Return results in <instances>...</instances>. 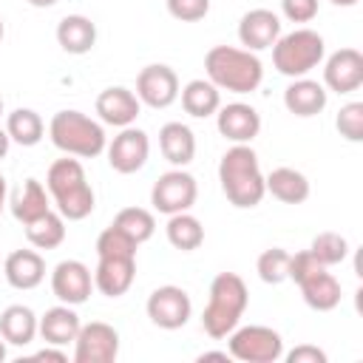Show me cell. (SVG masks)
<instances>
[{"label":"cell","mask_w":363,"mask_h":363,"mask_svg":"<svg viewBox=\"0 0 363 363\" xmlns=\"http://www.w3.org/2000/svg\"><path fill=\"white\" fill-rule=\"evenodd\" d=\"M6 354H9V352H6V340H3V337H0V363H3V360H6Z\"/></svg>","instance_id":"obj_45"},{"label":"cell","mask_w":363,"mask_h":363,"mask_svg":"<svg viewBox=\"0 0 363 363\" xmlns=\"http://www.w3.org/2000/svg\"><path fill=\"white\" fill-rule=\"evenodd\" d=\"M218 133L233 145H250L261 133V113L247 102H227L216 111Z\"/></svg>","instance_id":"obj_17"},{"label":"cell","mask_w":363,"mask_h":363,"mask_svg":"<svg viewBox=\"0 0 363 363\" xmlns=\"http://www.w3.org/2000/svg\"><path fill=\"white\" fill-rule=\"evenodd\" d=\"M329 3H335V6H343V9H349V6H357V0H329Z\"/></svg>","instance_id":"obj_44"},{"label":"cell","mask_w":363,"mask_h":363,"mask_svg":"<svg viewBox=\"0 0 363 363\" xmlns=\"http://www.w3.org/2000/svg\"><path fill=\"white\" fill-rule=\"evenodd\" d=\"M51 292L60 303L68 306H79L91 298L94 292V272L77 261V258H65L51 269Z\"/></svg>","instance_id":"obj_15"},{"label":"cell","mask_w":363,"mask_h":363,"mask_svg":"<svg viewBox=\"0 0 363 363\" xmlns=\"http://www.w3.org/2000/svg\"><path fill=\"white\" fill-rule=\"evenodd\" d=\"M363 85V54L357 48H337L323 57V88L352 94Z\"/></svg>","instance_id":"obj_16"},{"label":"cell","mask_w":363,"mask_h":363,"mask_svg":"<svg viewBox=\"0 0 363 363\" xmlns=\"http://www.w3.org/2000/svg\"><path fill=\"white\" fill-rule=\"evenodd\" d=\"M320 0H281V14L289 23H312L318 17Z\"/></svg>","instance_id":"obj_37"},{"label":"cell","mask_w":363,"mask_h":363,"mask_svg":"<svg viewBox=\"0 0 363 363\" xmlns=\"http://www.w3.org/2000/svg\"><path fill=\"white\" fill-rule=\"evenodd\" d=\"M23 227H26V241L34 250H57L65 241V218L54 207Z\"/></svg>","instance_id":"obj_30"},{"label":"cell","mask_w":363,"mask_h":363,"mask_svg":"<svg viewBox=\"0 0 363 363\" xmlns=\"http://www.w3.org/2000/svg\"><path fill=\"white\" fill-rule=\"evenodd\" d=\"M281 37V17L272 9H250L238 20V40L247 51L272 48Z\"/></svg>","instance_id":"obj_19"},{"label":"cell","mask_w":363,"mask_h":363,"mask_svg":"<svg viewBox=\"0 0 363 363\" xmlns=\"http://www.w3.org/2000/svg\"><path fill=\"white\" fill-rule=\"evenodd\" d=\"M34 360H57V363H65L68 354L62 352V346H51V343H45V349L34 352Z\"/></svg>","instance_id":"obj_39"},{"label":"cell","mask_w":363,"mask_h":363,"mask_svg":"<svg viewBox=\"0 0 363 363\" xmlns=\"http://www.w3.org/2000/svg\"><path fill=\"white\" fill-rule=\"evenodd\" d=\"M329 102V91L323 88V82L309 79V77H298L284 88V108L301 119L318 116Z\"/></svg>","instance_id":"obj_20"},{"label":"cell","mask_w":363,"mask_h":363,"mask_svg":"<svg viewBox=\"0 0 363 363\" xmlns=\"http://www.w3.org/2000/svg\"><path fill=\"white\" fill-rule=\"evenodd\" d=\"M9 207H11V216H14L20 224H28V221H34V218H40L43 213L51 210V196H48L45 184L31 176V179H26L23 187L11 196Z\"/></svg>","instance_id":"obj_27"},{"label":"cell","mask_w":363,"mask_h":363,"mask_svg":"<svg viewBox=\"0 0 363 363\" xmlns=\"http://www.w3.org/2000/svg\"><path fill=\"white\" fill-rule=\"evenodd\" d=\"M286 360L289 363H326V352L318 349V346H312V343H301V346H295L286 354Z\"/></svg>","instance_id":"obj_38"},{"label":"cell","mask_w":363,"mask_h":363,"mask_svg":"<svg viewBox=\"0 0 363 363\" xmlns=\"http://www.w3.org/2000/svg\"><path fill=\"white\" fill-rule=\"evenodd\" d=\"M94 111L99 116L102 125H113V128H128L136 122L139 111H142V102L139 96L125 88V85H111L105 91L96 94V102H94Z\"/></svg>","instance_id":"obj_18"},{"label":"cell","mask_w":363,"mask_h":363,"mask_svg":"<svg viewBox=\"0 0 363 363\" xmlns=\"http://www.w3.org/2000/svg\"><path fill=\"white\" fill-rule=\"evenodd\" d=\"M196 360L199 363H204V360H221V363H227L230 360V352H201Z\"/></svg>","instance_id":"obj_40"},{"label":"cell","mask_w":363,"mask_h":363,"mask_svg":"<svg viewBox=\"0 0 363 363\" xmlns=\"http://www.w3.org/2000/svg\"><path fill=\"white\" fill-rule=\"evenodd\" d=\"M335 128L346 142H363V102H346L335 116Z\"/></svg>","instance_id":"obj_35"},{"label":"cell","mask_w":363,"mask_h":363,"mask_svg":"<svg viewBox=\"0 0 363 363\" xmlns=\"http://www.w3.org/2000/svg\"><path fill=\"white\" fill-rule=\"evenodd\" d=\"M196 199H199V184L184 167H173L162 173L150 187V204L156 213H164V216L190 210Z\"/></svg>","instance_id":"obj_9"},{"label":"cell","mask_w":363,"mask_h":363,"mask_svg":"<svg viewBox=\"0 0 363 363\" xmlns=\"http://www.w3.org/2000/svg\"><path fill=\"white\" fill-rule=\"evenodd\" d=\"M159 150L173 167H187L196 159V133L184 122H164L159 130Z\"/></svg>","instance_id":"obj_24"},{"label":"cell","mask_w":363,"mask_h":363,"mask_svg":"<svg viewBox=\"0 0 363 363\" xmlns=\"http://www.w3.org/2000/svg\"><path fill=\"white\" fill-rule=\"evenodd\" d=\"M309 252L315 255L318 264H323V267H337V264H343V261L349 258V241H346V235L326 230V233H318V235L312 238Z\"/></svg>","instance_id":"obj_33"},{"label":"cell","mask_w":363,"mask_h":363,"mask_svg":"<svg viewBox=\"0 0 363 363\" xmlns=\"http://www.w3.org/2000/svg\"><path fill=\"white\" fill-rule=\"evenodd\" d=\"M167 14L182 20V23H199L210 11V0H164Z\"/></svg>","instance_id":"obj_36"},{"label":"cell","mask_w":363,"mask_h":363,"mask_svg":"<svg viewBox=\"0 0 363 363\" xmlns=\"http://www.w3.org/2000/svg\"><path fill=\"white\" fill-rule=\"evenodd\" d=\"M6 204H9V184H6V176L0 173V216H3Z\"/></svg>","instance_id":"obj_42"},{"label":"cell","mask_w":363,"mask_h":363,"mask_svg":"<svg viewBox=\"0 0 363 363\" xmlns=\"http://www.w3.org/2000/svg\"><path fill=\"white\" fill-rule=\"evenodd\" d=\"M218 182L227 201L238 210H252L264 201L267 184L258 164V153L250 145H233L218 162Z\"/></svg>","instance_id":"obj_2"},{"label":"cell","mask_w":363,"mask_h":363,"mask_svg":"<svg viewBox=\"0 0 363 363\" xmlns=\"http://www.w3.org/2000/svg\"><path fill=\"white\" fill-rule=\"evenodd\" d=\"M3 37H6V23H3V17H0V45H3Z\"/></svg>","instance_id":"obj_46"},{"label":"cell","mask_w":363,"mask_h":363,"mask_svg":"<svg viewBox=\"0 0 363 363\" xmlns=\"http://www.w3.org/2000/svg\"><path fill=\"white\" fill-rule=\"evenodd\" d=\"M6 133L14 145L34 147V145H40V139L45 133V122L34 108H14L6 116Z\"/></svg>","instance_id":"obj_29"},{"label":"cell","mask_w":363,"mask_h":363,"mask_svg":"<svg viewBox=\"0 0 363 363\" xmlns=\"http://www.w3.org/2000/svg\"><path fill=\"white\" fill-rule=\"evenodd\" d=\"M264 184H267V193L284 204H303L312 193L309 187V179L295 170V167H275L264 176Z\"/></svg>","instance_id":"obj_25"},{"label":"cell","mask_w":363,"mask_h":363,"mask_svg":"<svg viewBox=\"0 0 363 363\" xmlns=\"http://www.w3.org/2000/svg\"><path fill=\"white\" fill-rule=\"evenodd\" d=\"M289 255H292V252H286L284 247H269V250H264V252L258 255V261H255L258 278H261L264 284H272V286L289 281Z\"/></svg>","instance_id":"obj_34"},{"label":"cell","mask_w":363,"mask_h":363,"mask_svg":"<svg viewBox=\"0 0 363 363\" xmlns=\"http://www.w3.org/2000/svg\"><path fill=\"white\" fill-rule=\"evenodd\" d=\"M119 354V332L105 320L82 323L74 340V363H113Z\"/></svg>","instance_id":"obj_12"},{"label":"cell","mask_w":363,"mask_h":363,"mask_svg":"<svg viewBox=\"0 0 363 363\" xmlns=\"http://www.w3.org/2000/svg\"><path fill=\"white\" fill-rule=\"evenodd\" d=\"M105 153H108L111 170L130 176L145 167V162L150 156V139L142 128L128 125V128H119V133L105 145Z\"/></svg>","instance_id":"obj_11"},{"label":"cell","mask_w":363,"mask_h":363,"mask_svg":"<svg viewBox=\"0 0 363 363\" xmlns=\"http://www.w3.org/2000/svg\"><path fill=\"white\" fill-rule=\"evenodd\" d=\"M289 281L298 284L303 303L315 312H332L340 303V281L309 250L289 255Z\"/></svg>","instance_id":"obj_6"},{"label":"cell","mask_w":363,"mask_h":363,"mask_svg":"<svg viewBox=\"0 0 363 363\" xmlns=\"http://www.w3.org/2000/svg\"><path fill=\"white\" fill-rule=\"evenodd\" d=\"M3 275L14 289H34L45 281V258L37 250H14L3 261Z\"/></svg>","instance_id":"obj_21"},{"label":"cell","mask_w":363,"mask_h":363,"mask_svg":"<svg viewBox=\"0 0 363 363\" xmlns=\"http://www.w3.org/2000/svg\"><path fill=\"white\" fill-rule=\"evenodd\" d=\"M326 57V43L315 28H292L289 34H281L272 45V65L278 74L298 79L306 77L312 68H318Z\"/></svg>","instance_id":"obj_7"},{"label":"cell","mask_w":363,"mask_h":363,"mask_svg":"<svg viewBox=\"0 0 363 363\" xmlns=\"http://www.w3.org/2000/svg\"><path fill=\"white\" fill-rule=\"evenodd\" d=\"M0 337L9 346H28L37 337V315L26 303H11L0 312Z\"/></svg>","instance_id":"obj_26"},{"label":"cell","mask_w":363,"mask_h":363,"mask_svg":"<svg viewBox=\"0 0 363 363\" xmlns=\"http://www.w3.org/2000/svg\"><path fill=\"white\" fill-rule=\"evenodd\" d=\"M227 352L241 363H275L284 357V337L272 326L261 323L235 326L227 335Z\"/></svg>","instance_id":"obj_8"},{"label":"cell","mask_w":363,"mask_h":363,"mask_svg":"<svg viewBox=\"0 0 363 363\" xmlns=\"http://www.w3.org/2000/svg\"><path fill=\"white\" fill-rule=\"evenodd\" d=\"M57 43L65 54L82 57L96 45V26L85 14H65L57 23Z\"/></svg>","instance_id":"obj_23"},{"label":"cell","mask_w":363,"mask_h":363,"mask_svg":"<svg viewBox=\"0 0 363 363\" xmlns=\"http://www.w3.org/2000/svg\"><path fill=\"white\" fill-rule=\"evenodd\" d=\"M164 235H167L170 247H176L182 252H193V250H199L204 244V227H201V221L190 210L167 216Z\"/></svg>","instance_id":"obj_31"},{"label":"cell","mask_w":363,"mask_h":363,"mask_svg":"<svg viewBox=\"0 0 363 363\" xmlns=\"http://www.w3.org/2000/svg\"><path fill=\"white\" fill-rule=\"evenodd\" d=\"M133 94L139 96L142 105H147L153 111L170 108L179 99V77L170 65L150 62L136 74V91Z\"/></svg>","instance_id":"obj_13"},{"label":"cell","mask_w":363,"mask_h":363,"mask_svg":"<svg viewBox=\"0 0 363 363\" xmlns=\"http://www.w3.org/2000/svg\"><path fill=\"white\" fill-rule=\"evenodd\" d=\"M28 6H34V9H51V6H57L60 0H26Z\"/></svg>","instance_id":"obj_43"},{"label":"cell","mask_w":363,"mask_h":363,"mask_svg":"<svg viewBox=\"0 0 363 363\" xmlns=\"http://www.w3.org/2000/svg\"><path fill=\"white\" fill-rule=\"evenodd\" d=\"M250 303L247 284L238 272H218L210 281L207 306L201 312V326L213 340H224L244 318Z\"/></svg>","instance_id":"obj_4"},{"label":"cell","mask_w":363,"mask_h":363,"mask_svg":"<svg viewBox=\"0 0 363 363\" xmlns=\"http://www.w3.org/2000/svg\"><path fill=\"white\" fill-rule=\"evenodd\" d=\"M45 190L51 196L54 210L65 221H82L96 207L94 187H91L85 167L77 156H62V159L51 162V167L45 173Z\"/></svg>","instance_id":"obj_1"},{"label":"cell","mask_w":363,"mask_h":363,"mask_svg":"<svg viewBox=\"0 0 363 363\" xmlns=\"http://www.w3.org/2000/svg\"><path fill=\"white\" fill-rule=\"evenodd\" d=\"M0 116H3V96H0Z\"/></svg>","instance_id":"obj_47"},{"label":"cell","mask_w":363,"mask_h":363,"mask_svg":"<svg viewBox=\"0 0 363 363\" xmlns=\"http://www.w3.org/2000/svg\"><path fill=\"white\" fill-rule=\"evenodd\" d=\"M204 74L218 91L252 94L264 79V62L255 51L235 45H213L204 54Z\"/></svg>","instance_id":"obj_3"},{"label":"cell","mask_w":363,"mask_h":363,"mask_svg":"<svg viewBox=\"0 0 363 363\" xmlns=\"http://www.w3.org/2000/svg\"><path fill=\"white\" fill-rule=\"evenodd\" d=\"M48 136L57 150H62L65 156H77V159H94V156L105 153V145H108L102 122H96L94 116L74 111V108L57 111L51 116Z\"/></svg>","instance_id":"obj_5"},{"label":"cell","mask_w":363,"mask_h":363,"mask_svg":"<svg viewBox=\"0 0 363 363\" xmlns=\"http://www.w3.org/2000/svg\"><path fill=\"white\" fill-rule=\"evenodd\" d=\"M145 312L150 318L153 326L159 329H182L190 315H193V301L190 295L176 286V284H164V286H156L150 295H147V303H145Z\"/></svg>","instance_id":"obj_10"},{"label":"cell","mask_w":363,"mask_h":363,"mask_svg":"<svg viewBox=\"0 0 363 363\" xmlns=\"http://www.w3.org/2000/svg\"><path fill=\"white\" fill-rule=\"evenodd\" d=\"M82 320L77 315L74 306L68 303H57L51 309H45L43 318H37V335L51 343V346H68L77 340V332H79Z\"/></svg>","instance_id":"obj_22"},{"label":"cell","mask_w":363,"mask_h":363,"mask_svg":"<svg viewBox=\"0 0 363 363\" xmlns=\"http://www.w3.org/2000/svg\"><path fill=\"white\" fill-rule=\"evenodd\" d=\"M136 278V252H102L96 255L94 289L105 298H122Z\"/></svg>","instance_id":"obj_14"},{"label":"cell","mask_w":363,"mask_h":363,"mask_svg":"<svg viewBox=\"0 0 363 363\" xmlns=\"http://www.w3.org/2000/svg\"><path fill=\"white\" fill-rule=\"evenodd\" d=\"M9 147H11V139H9V133H6V128H0V162L9 156Z\"/></svg>","instance_id":"obj_41"},{"label":"cell","mask_w":363,"mask_h":363,"mask_svg":"<svg viewBox=\"0 0 363 363\" xmlns=\"http://www.w3.org/2000/svg\"><path fill=\"white\" fill-rule=\"evenodd\" d=\"M179 96H182L184 113L196 119L216 116V111L221 108V91L210 79H190L184 88H179Z\"/></svg>","instance_id":"obj_28"},{"label":"cell","mask_w":363,"mask_h":363,"mask_svg":"<svg viewBox=\"0 0 363 363\" xmlns=\"http://www.w3.org/2000/svg\"><path fill=\"white\" fill-rule=\"evenodd\" d=\"M116 230H122L130 241H136V244H145L147 238H153V233H156V218H153V213L150 210H145V207H125V210H119L116 216H113V221H111Z\"/></svg>","instance_id":"obj_32"}]
</instances>
